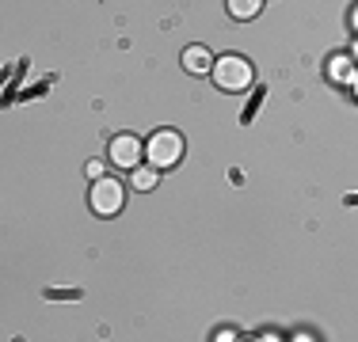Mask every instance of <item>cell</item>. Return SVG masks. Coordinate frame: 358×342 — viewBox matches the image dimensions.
<instances>
[{
	"mask_svg": "<svg viewBox=\"0 0 358 342\" xmlns=\"http://www.w3.org/2000/svg\"><path fill=\"white\" fill-rule=\"evenodd\" d=\"M210 76H214V84L221 91H248L252 80H255V68H252V61H244L241 54H225L214 61V73Z\"/></svg>",
	"mask_w": 358,
	"mask_h": 342,
	"instance_id": "1",
	"label": "cell"
},
{
	"mask_svg": "<svg viewBox=\"0 0 358 342\" xmlns=\"http://www.w3.org/2000/svg\"><path fill=\"white\" fill-rule=\"evenodd\" d=\"M179 156H183V137L176 130H157L145 141V160L152 168H176Z\"/></svg>",
	"mask_w": 358,
	"mask_h": 342,
	"instance_id": "2",
	"label": "cell"
},
{
	"mask_svg": "<svg viewBox=\"0 0 358 342\" xmlns=\"http://www.w3.org/2000/svg\"><path fill=\"white\" fill-rule=\"evenodd\" d=\"M88 205H92V213H99V217H115V213L126 205V191H122V183H118V179H107V175L92 179Z\"/></svg>",
	"mask_w": 358,
	"mask_h": 342,
	"instance_id": "3",
	"label": "cell"
},
{
	"mask_svg": "<svg viewBox=\"0 0 358 342\" xmlns=\"http://www.w3.org/2000/svg\"><path fill=\"white\" fill-rule=\"evenodd\" d=\"M145 160V144H141V137H134V133H118V137H110V164L115 168H138Z\"/></svg>",
	"mask_w": 358,
	"mask_h": 342,
	"instance_id": "4",
	"label": "cell"
},
{
	"mask_svg": "<svg viewBox=\"0 0 358 342\" xmlns=\"http://www.w3.org/2000/svg\"><path fill=\"white\" fill-rule=\"evenodd\" d=\"M214 61H217V57L210 54L206 46H187V50H183V68H187L191 76H206V73H214Z\"/></svg>",
	"mask_w": 358,
	"mask_h": 342,
	"instance_id": "5",
	"label": "cell"
},
{
	"mask_svg": "<svg viewBox=\"0 0 358 342\" xmlns=\"http://www.w3.org/2000/svg\"><path fill=\"white\" fill-rule=\"evenodd\" d=\"M225 8H229V15H233V20L248 23V20H255V15L263 12V0H225Z\"/></svg>",
	"mask_w": 358,
	"mask_h": 342,
	"instance_id": "6",
	"label": "cell"
},
{
	"mask_svg": "<svg viewBox=\"0 0 358 342\" xmlns=\"http://www.w3.org/2000/svg\"><path fill=\"white\" fill-rule=\"evenodd\" d=\"M130 183L138 186V191H152V186H157V168H152V164L141 168L138 164V168H134V175H130Z\"/></svg>",
	"mask_w": 358,
	"mask_h": 342,
	"instance_id": "7",
	"label": "cell"
},
{
	"mask_svg": "<svg viewBox=\"0 0 358 342\" xmlns=\"http://www.w3.org/2000/svg\"><path fill=\"white\" fill-rule=\"evenodd\" d=\"M351 73H355V65H351V57H336V61H331V80H351Z\"/></svg>",
	"mask_w": 358,
	"mask_h": 342,
	"instance_id": "8",
	"label": "cell"
},
{
	"mask_svg": "<svg viewBox=\"0 0 358 342\" xmlns=\"http://www.w3.org/2000/svg\"><path fill=\"white\" fill-rule=\"evenodd\" d=\"M99 175H103V164H99V160H92V164H88V179H99Z\"/></svg>",
	"mask_w": 358,
	"mask_h": 342,
	"instance_id": "9",
	"label": "cell"
},
{
	"mask_svg": "<svg viewBox=\"0 0 358 342\" xmlns=\"http://www.w3.org/2000/svg\"><path fill=\"white\" fill-rule=\"evenodd\" d=\"M351 27L358 31V8H355V12H351Z\"/></svg>",
	"mask_w": 358,
	"mask_h": 342,
	"instance_id": "10",
	"label": "cell"
},
{
	"mask_svg": "<svg viewBox=\"0 0 358 342\" xmlns=\"http://www.w3.org/2000/svg\"><path fill=\"white\" fill-rule=\"evenodd\" d=\"M355 57H358V42H355Z\"/></svg>",
	"mask_w": 358,
	"mask_h": 342,
	"instance_id": "11",
	"label": "cell"
},
{
	"mask_svg": "<svg viewBox=\"0 0 358 342\" xmlns=\"http://www.w3.org/2000/svg\"><path fill=\"white\" fill-rule=\"evenodd\" d=\"M355 96H358V80H355Z\"/></svg>",
	"mask_w": 358,
	"mask_h": 342,
	"instance_id": "12",
	"label": "cell"
}]
</instances>
